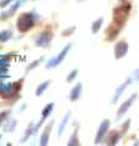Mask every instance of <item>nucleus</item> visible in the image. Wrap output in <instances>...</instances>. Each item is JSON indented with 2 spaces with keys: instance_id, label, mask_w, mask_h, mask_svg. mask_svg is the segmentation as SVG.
Instances as JSON below:
<instances>
[]
</instances>
